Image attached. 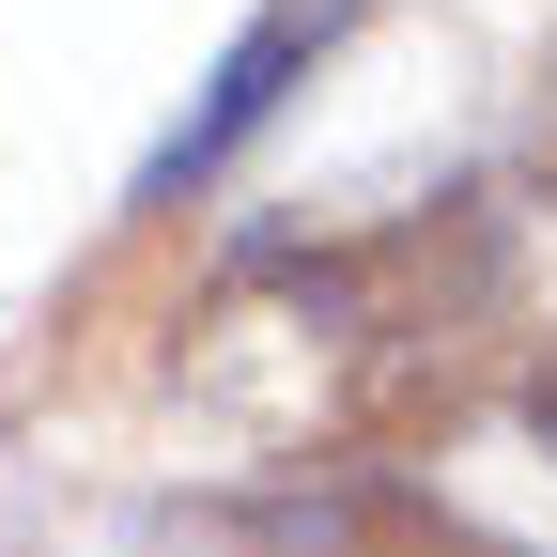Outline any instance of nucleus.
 <instances>
[{"instance_id": "obj_1", "label": "nucleus", "mask_w": 557, "mask_h": 557, "mask_svg": "<svg viewBox=\"0 0 557 557\" xmlns=\"http://www.w3.org/2000/svg\"><path fill=\"white\" fill-rule=\"evenodd\" d=\"M325 32H341V0H278V16H263V32H248V47L218 62V109H201V124L171 139V156H156V186H186V171H218L233 139H248V124L278 109V78H295V62H310Z\"/></svg>"}, {"instance_id": "obj_2", "label": "nucleus", "mask_w": 557, "mask_h": 557, "mask_svg": "<svg viewBox=\"0 0 557 557\" xmlns=\"http://www.w3.org/2000/svg\"><path fill=\"white\" fill-rule=\"evenodd\" d=\"M511 403H527V434L557 449V325H542V357H527V387H511Z\"/></svg>"}, {"instance_id": "obj_3", "label": "nucleus", "mask_w": 557, "mask_h": 557, "mask_svg": "<svg viewBox=\"0 0 557 557\" xmlns=\"http://www.w3.org/2000/svg\"><path fill=\"white\" fill-rule=\"evenodd\" d=\"M542 186H557V47H542Z\"/></svg>"}]
</instances>
